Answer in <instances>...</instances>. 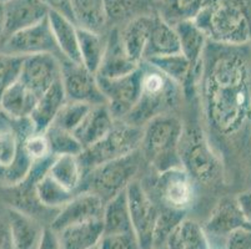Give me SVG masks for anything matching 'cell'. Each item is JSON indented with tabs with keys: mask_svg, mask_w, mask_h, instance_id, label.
I'll list each match as a JSON object with an SVG mask.
<instances>
[{
	"mask_svg": "<svg viewBox=\"0 0 251 249\" xmlns=\"http://www.w3.org/2000/svg\"><path fill=\"white\" fill-rule=\"evenodd\" d=\"M204 109L210 127L224 137L251 129L250 45L209 41L201 72Z\"/></svg>",
	"mask_w": 251,
	"mask_h": 249,
	"instance_id": "cell-1",
	"label": "cell"
},
{
	"mask_svg": "<svg viewBox=\"0 0 251 249\" xmlns=\"http://www.w3.org/2000/svg\"><path fill=\"white\" fill-rule=\"evenodd\" d=\"M193 20L211 43L251 44V0H211Z\"/></svg>",
	"mask_w": 251,
	"mask_h": 249,
	"instance_id": "cell-2",
	"label": "cell"
},
{
	"mask_svg": "<svg viewBox=\"0 0 251 249\" xmlns=\"http://www.w3.org/2000/svg\"><path fill=\"white\" fill-rule=\"evenodd\" d=\"M184 125L176 116H157L143 127L140 152L156 173L182 167L180 157Z\"/></svg>",
	"mask_w": 251,
	"mask_h": 249,
	"instance_id": "cell-3",
	"label": "cell"
},
{
	"mask_svg": "<svg viewBox=\"0 0 251 249\" xmlns=\"http://www.w3.org/2000/svg\"><path fill=\"white\" fill-rule=\"evenodd\" d=\"M140 65L143 68L140 97L124 121L134 126L144 127L152 118L170 113L177 106L182 88L147 61Z\"/></svg>",
	"mask_w": 251,
	"mask_h": 249,
	"instance_id": "cell-4",
	"label": "cell"
},
{
	"mask_svg": "<svg viewBox=\"0 0 251 249\" xmlns=\"http://www.w3.org/2000/svg\"><path fill=\"white\" fill-rule=\"evenodd\" d=\"M182 167L196 181L210 186L223 176V163L200 127H185L180 142Z\"/></svg>",
	"mask_w": 251,
	"mask_h": 249,
	"instance_id": "cell-5",
	"label": "cell"
},
{
	"mask_svg": "<svg viewBox=\"0 0 251 249\" xmlns=\"http://www.w3.org/2000/svg\"><path fill=\"white\" fill-rule=\"evenodd\" d=\"M141 158L144 157L139 150L127 156L100 164L85 173L79 191L93 192L106 203L125 191L135 180L136 173L140 170Z\"/></svg>",
	"mask_w": 251,
	"mask_h": 249,
	"instance_id": "cell-6",
	"label": "cell"
},
{
	"mask_svg": "<svg viewBox=\"0 0 251 249\" xmlns=\"http://www.w3.org/2000/svg\"><path fill=\"white\" fill-rule=\"evenodd\" d=\"M143 127L130 125L124 120H116L108 135L94 145L84 148L79 155L85 173L100 164L127 156L140 150Z\"/></svg>",
	"mask_w": 251,
	"mask_h": 249,
	"instance_id": "cell-7",
	"label": "cell"
},
{
	"mask_svg": "<svg viewBox=\"0 0 251 249\" xmlns=\"http://www.w3.org/2000/svg\"><path fill=\"white\" fill-rule=\"evenodd\" d=\"M196 181L184 167L157 173L155 193L164 208L186 212L196 200Z\"/></svg>",
	"mask_w": 251,
	"mask_h": 249,
	"instance_id": "cell-8",
	"label": "cell"
},
{
	"mask_svg": "<svg viewBox=\"0 0 251 249\" xmlns=\"http://www.w3.org/2000/svg\"><path fill=\"white\" fill-rule=\"evenodd\" d=\"M126 196L133 230L141 249H154V230L160 208H157L149 192L136 180L127 186Z\"/></svg>",
	"mask_w": 251,
	"mask_h": 249,
	"instance_id": "cell-9",
	"label": "cell"
},
{
	"mask_svg": "<svg viewBox=\"0 0 251 249\" xmlns=\"http://www.w3.org/2000/svg\"><path fill=\"white\" fill-rule=\"evenodd\" d=\"M98 82L106 99V105L115 120H124L138 104L141 93V65L131 74L115 79L98 76Z\"/></svg>",
	"mask_w": 251,
	"mask_h": 249,
	"instance_id": "cell-10",
	"label": "cell"
},
{
	"mask_svg": "<svg viewBox=\"0 0 251 249\" xmlns=\"http://www.w3.org/2000/svg\"><path fill=\"white\" fill-rule=\"evenodd\" d=\"M61 84L68 101L84 102L90 106L106 105V99L98 82L97 74L83 64L60 59Z\"/></svg>",
	"mask_w": 251,
	"mask_h": 249,
	"instance_id": "cell-11",
	"label": "cell"
},
{
	"mask_svg": "<svg viewBox=\"0 0 251 249\" xmlns=\"http://www.w3.org/2000/svg\"><path fill=\"white\" fill-rule=\"evenodd\" d=\"M0 52L19 56H31L39 54H52L61 58L56 41L52 35L49 19L18 31L9 36L0 46Z\"/></svg>",
	"mask_w": 251,
	"mask_h": 249,
	"instance_id": "cell-12",
	"label": "cell"
},
{
	"mask_svg": "<svg viewBox=\"0 0 251 249\" xmlns=\"http://www.w3.org/2000/svg\"><path fill=\"white\" fill-rule=\"evenodd\" d=\"M61 80V63L52 54L25 56L19 81L39 97Z\"/></svg>",
	"mask_w": 251,
	"mask_h": 249,
	"instance_id": "cell-13",
	"label": "cell"
},
{
	"mask_svg": "<svg viewBox=\"0 0 251 249\" xmlns=\"http://www.w3.org/2000/svg\"><path fill=\"white\" fill-rule=\"evenodd\" d=\"M104 205V201L93 192L79 191L67 204L59 209L49 227L59 233L70 226L101 219Z\"/></svg>",
	"mask_w": 251,
	"mask_h": 249,
	"instance_id": "cell-14",
	"label": "cell"
},
{
	"mask_svg": "<svg viewBox=\"0 0 251 249\" xmlns=\"http://www.w3.org/2000/svg\"><path fill=\"white\" fill-rule=\"evenodd\" d=\"M1 5L4 17L3 43L13 34L47 19L50 11L44 0H9Z\"/></svg>",
	"mask_w": 251,
	"mask_h": 249,
	"instance_id": "cell-15",
	"label": "cell"
},
{
	"mask_svg": "<svg viewBox=\"0 0 251 249\" xmlns=\"http://www.w3.org/2000/svg\"><path fill=\"white\" fill-rule=\"evenodd\" d=\"M139 66L140 64L135 63L127 55L123 44L120 29L111 27L110 33L106 36V46H105L104 56H102L97 76L104 77V79L122 77L135 71Z\"/></svg>",
	"mask_w": 251,
	"mask_h": 249,
	"instance_id": "cell-16",
	"label": "cell"
},
{
	"mask_svg": "<svg viewBox=\"0 0 251 249\" xmlns=\"http://www.w3.org/2000/svg\"><path fill=\"white\" fill-rule=\"evenodd\" d=\"M240 228H251L241 213L236 198L225 197L219 201L207 219L204 229L207 236L225 237Z\"/></svg>",
	"mask_w": 251,
	"mask_h": 249,
	"instance_id": "cell-17",
	"label": "cell"
},
{
	"mask_svg": "<svg viewBox=\"0 0 251 249\" xmlns=\"http://www.w3.org/2000/svg\"><path fill=\"white\" fill-rule=\"evenodd\" d=\"M179 38L180 52L188 59L194 71L201 76L202 63L209 39L193 19L180 20L174 24Z\"/></svg>",
	"mask_w": 251,
	"mask_h": 249,
	"instance_id": "cell-18",
	"label": "cell"
},
{
	"mask_svg": "<svg viewBox=\"0 0 251 249\" xmlns=\"http://www.w3.org/2000/svg\"><path fill=\"white\" fill-rule=\"evenodd\" d=\"M65 102H67V95L60 80L40 96L35 109L33 110L29 120L34 132L45 134V131L54 123Z\"/></svg>",
	"mask_w": 251,
	"mask_h": 249,
	"instance_id": "cell-19",
	"label": "cell"
},
{
	"mask_svg": "<svg viewBox=\"0 0 251 249\" xmlns=\"http://www.w3.org/2000/svg\"><path fill=\"white\" fill-rule=\"evenodd\" d=\"M48 19H49L52 35L56 41L61 58L68 59L74 63H80L76 23L55 10L49 11Z\"/></svg>",
	"mask_w": 251,
	"mask_h": 249,
	"instance_id": "cell-20",
	"label": "cell"
},
{
	"mask_svg": "<svg viewBox=\"0 0 251 249\" xmlns=\"http://www.w3.org/2000/svg\"><path fill=\"white\" fill-rule=\"evenodd\" d=\"M177 52H180V44L175 26L156 13L152 19L151 33L144 55V61Z\"/></svg>",
	"mask_w": 251,
	"mask_h": 249,
	"instance_id": "cell-21",
	"label": "cell"
},
{
	"mask_svg": "<svg viewBox=\"0 0 251 249\" xmlns=\"http://www.w3.org/2000/svg\"><path fill=\"white\" fill-rule=\"evenodd\" d=\"M115 121L108 105L93 106L80 123V126L74 131V135L80 141L84 148H86L101 140L105 135H108L113 129Z\"/></svg>",
	"mask_w": 251,
	"mask_h": 249,
	"instance_id": "cell-22",
	"label": "cell"
},
{
	"mask_svg": "<svg viewBox=\"0 0 251 249\" xmlns=\"http://www.w3.org/2000/svg\"><path fill=\"white\" fill-rule=\"evenodd\" d=\"M145 61L157 68L160 72H163L169 79L176 82L177 85L181 86L184 92L193 90L196 80L201 77L194 71L191 64L181 52L152 58Z\"/></svg>",
	"mask_w": 251,
	"mask_h": 249,
	"instance_id": "cell-23",
	"label": "cell"
},
{
	"mask_svg": "<svg viewBox=\"0 0 251 249\" xmlns=\"http://www.w3.org/2000/svg\"><path fill=\"white\" fill-rule=\"evenodd\" d=\"M154 15L155 14L135 18L126 23L120 30L123 44H124L127 55L138 64H141L144 61V55H145L150 33H151Z\"/></svg>",
	"mask_w": 251,
	"mask_h": 249,
	"instance_id": "cell-24",
	"label": "cell"
},
{
	"mask_svg": "<svg viewBox=\"0 0 251 249\" xmlns=\"http://www.w3.org/2000/svg\"><path fill=\"white\" fill-rule=\"evenodd\" d=\"M38 95L18 80L0 99V110L9 120H24L30 117L39 101Z\"/></svg>",
	"mask_w": 251,
	"mask_h": 249,
	"instance_id": "cell-25",
	"label": "cell"
},
{
	"mask_svg": "<svg viewBox=\"0 0 251 249\" xmlns=\"http://www.w3.org/2000/svg\"><path fill=\"white\" fill-rule=\"evenodd\" d=\"M58 233V232H56ZM63 249H91L97 247L104 236L102 219L70 226L58 233Z\"/></svg>",
	"mask_w": 251,
	"mask_h": 249,
	"instance_id": "cell-26",
	"label": "cell"
},
{
	"mask_svg": "<svg viewBox=\"0 0 251 249\" xmlns=\"http://www.w3.org/2000/svg\"><path fill=\"white\" fill-rule=\"evenodd\" d=\"M14 249H38L44 228L34 217L13 208L8 212Z\"/></svg>",
	"mask_w": 251,
	"mask_h": 249,
	"instance_id": "cell-27",
	"label": "cell"
},
{
	"mask_svg": "<svg viewBox=\"0 0 251 249\" xmlns=\"http://www.w3.org/2000/svg\"><path fill=\"white\" fill-rule=\"evenodd\" d=\"M105 25L118 27L141 15H152L151 3L149 0H102Z\"/></svg>",
	"mask_w": 251,
	"mask_h": 249,
	"instance_id": "cell-28",
	"label": "cell"
},
{
	"mask_svg": "<svg viewBox=\"0 0 251 249\" xmlns=\"http://www.w3.org/2000/svg\"><path fill=\"white\" fill-rule=\"evenodd\" d=\"M101 219L104 225V234L134 232L126 189L105 203Z\"/></svg>",
	"mask_w": 251,
	"mask_h": 249,
	"instance_id": "cell-29",
	"label": "cell"
},
{
	"mask_svg": "<svg viewBox=\"0 0 251 249\" xmlns=\"http://www.w3.org/2000/svg\"><path fill=\"white\" fill-rule=\"evenodd\" d=\"M168 249H213L204 227L185 218L166 242Z\"/></svg>",
	"mask_w": 251,
	"mask_h": 249,
	"instance_id": "cell-30",
	"label": "cell"
},
{
	"mask_svg": "<svg viewBox=\"0 0 251 249\" xmlns=\"http://www.w3.org/2000/svg\"><path fill=\"white\" fill-rule=\"evenodd\" d=\"M77 39L80 63L91 72L98 74L106 46V38H104L99 31L77 26Z\"/></svg>",
	"mask_w": 251,
	"mask_h": 249,
	"instance_id": "cell-31",
	"label": "cell"
},
{
	"mask_svg": "<svg viewBox=\"0 0 251 249\" xmlns=\"http://www.w3.org/2000/svg\"><path fill=\"white\" fill-rule=\"evenodd\" d=\"M49 175L69 191L77 192L83 183L85 171L79 156L67 155L54 157V161L49 168Z\"/></svg>",
	"mask_w": 251,
	"mask_h": 249,
	"instance_id": "cell-32",
	"label": "cell"
},
{
	"mask_svg": "<svg viewBox=\"0 0 251 249\" xmlns=\"http://www.w3.org/2000/svg\"><path fill=\"white\" fill-rule=\"evenodd\" d=\"M75 193L76 192L69 191L63 184L55 181L49 172L40 178L35 186V196L40 204L52 211H59L74 197Z\"/></svg>",
	"mask_w": 251,
	"mask_h": 249,
	"instance_id": "cell-33",
	"label": "cell"
},
{
	"mask_svg": "<svg viewBox=\"0 0 251 249\" xmlns=\"http://www.w3.org/2000/svg\"><path fill=\"white\" fill-rule=\"evenodd\" d=\"M160 15L174 25L180 20L194 18L211 1V0H160Z\"/></svg>",
	"mask_w": 251,
	"mask_h": 249,
	"instance_id": "cell-34",
	"label": "cell"
},
{
	"mask_svg": "<svg viewBox=\"0 0 251 249\" xmlns=\"http://www.w3.org/2000/svg\"><path fill=\"white\" fill-rule=\"evenodd\" d=\"M45 136L52 156H79L84 151V146L73 132L60 129L55 125H51L45 131Z\"/></svg>",
	"mask_w": 251,
	"mask_h": 249,
	"instance_id": "cell-35",
	"label": "cell"
},
{
	"mask_svg": "<svg viewBox=\"0 0 251 249\" xmlns=\"http://www.w3.org/2000/svg\"><path fill=\"white\" fill-rule=\"evenodd\" d=\"M77 26L100 31L105 25L102 0H70Z\"/></svg>",
	"mask_w": 251,
	"mask_h": 249,
	"instance_id": "cell-36",
	"label": "cell"
},
{
	"mask_svg": "<svg viewBox=\"0 0 251 249\" xmlns=\"http://www.w3.org/2000/svg\"><path fill=\"white\" fill-rule=\"evenodd\" d=\"M185 212L173 211V209L164 208L159 211L156 225L154 230V248L166 247L169 237L176 229L177 226L185 219Z\"/></svg>",
	"mask_w": 251,
	"mask_h": 249,
	"instance_id": "cell-37",
	"label": "cell"
},
{
	"mask_svg": "<svg viewBox=\"0 0 251 249\" xmlns=\"http://www.w3.org/2000/svg\"><path fill=\"white\" fill-rule=\"evenodd\" d=\"M91 107L93 106L84 104V102L68 101L67 100L52 125L74 134L75 130L80 126V123L89 113Z\"/></svg>",
	"mask_w": 251,
	"mask_h": 249,
	"instance_id": "cell-38",
	"label": "cell"
},
{
	"mask_svg": "<svg viewBox=\"0 0 251 249\" xmlns=\"http://www.w3.org/2000/svg\"><path fill=\"white\" fill-rule=\"evenodd\" d=\"M25 56L0 52V99L19 80Z\"/></svg>",
	"mask_w": 251,
	"mask_h": 249,
	"instance_id": "cell-39",
	"label": "cell"
},
{
	"mask_svg": "<svg viewBox=\"0 0 251 249\" xmlns=\"http://www.w3.org/2000/svg\"><path fill=\"white\" fill-rule=\"evenodd\" d=\"M20 136L13 127L0 130V166H9L17 157Z\"/></svg>",
	"mask_w": 251,
	"mask_h": 249,
	"instance_id": "cell-40",
	"label": "cell"
},
{
	"mask_svg": "<svg viewBox=\"0 0 251 249\" xmlns=\"http://www.w3.org/2000/svg\"><path fill=\"white\" fill-rule=\"evenodd\" d=\"M22 140L24 150L26 151V154L30 156L34 162L51 156L49 142H48L45 134L31 132L29 135H23Z\"/></svg>",
	"mask_w": 251,
	"mask_h": 249,
	"instance_id": "cell-41",
	"label": "cell"
},
{
	"mask_svg": "<svg viewBox=\"0 0 251 249\" xmlns=\"http://www.w3.org/2000/svg\"><path fill=\"white\" fill-rule=\"evenodd\" d=\"M99 249H141L140 242L134 232L104 234Z\"/></svg>",
	"mask_w": 251,
	"mask_h": 249,
	"instance_id": "cell-42",
	"label": "cell"
},
{
	"mask_svg": "<svg viewBox=\"0 0 251 249\" xmlns=\"http://www.w3.org/2000/svg\"><path fill=\"white\" fill-rule=\"evenodd\" d=\"M225 249H251V228H240L226 237Z\"/></svg>",
	"mask_w": 251,
	"mask_h": 249,
	"instance_id": "cell-43",
	"label": "cell"
},
{
	"mask_svg": "<svg viewBox=\"0 0 251 249\" xmlns=\"http://www.w3.org/2000/svg\"><path fill=\"white\" fill-rule=\"evenodd\" d=\"M38 249H63L58 233L50 227L44 228L42 239L39 242Z\"/></svg>",
	"mask_w": 251,
	"mask_h": 249,
	"instance_id": "cell-44",
	"label": "cell"
},
{
	"mask_svg": "<svg viewBox=\"0 0 251 249\" xmlns=\"http://www.w3.org/2000/svg\"><path fill=\"white\" fill-rule=\"evenodd\" d=\"M0 249H14L9 218H0Z\"/></svg>",
	"mask_w": 251,
	"mask_h": 249,
	"instance_id": "cell-45",
	"label": "cell"
},
{
	"mask_svg": "<svg viewBox=\"0 0 251 249\" xmlns=\"http://www.w3.org/2000/svg\"><path fill=\"white\" fill-rule=\"evenodd\" d=\"M45 4L50 8V10H55L58 13H61L65 17L70 18L72 20H75L74 11H73V5L70 0H44Z\"/></svg>",
	"mask_w": 251,
	"mask_h": 249,
	"instance_id": "cell-46",
	"label": "cell"
},
{
	"mask_svg": "<svg viewBox=\"0 0 251 249\" xmlns=\"http://www.w3.org/2000/svg\"><path fill=\"white\" fill-rule=\"evenodd\" d=\"M236 202L246 222L251 226V189L240 192L236 196Z\"/></svg>",
	"mask_w": 251,
	"mask_h": 249,
	"instance_id": "cell-47",
	"label": "cell"
},
{
	"mask_svg": "<svg viewBox=\"0 0 251 249\" xmlns=\"http://www.w3.org/2000/svg\"><path fill=\"white\" fill-rule=\"evenodd\" d=\"M9 127H10V120L0 110V130L9 129Z\"/></svg>",
	"mask_w": 251,
	"mask_h": 249,
	"instance_id": "cell-48",
	"label": "cell"
},
{
	"mask_svg": "<svg viewBox=\"0 0 251 249\" xmlns=\"http://www.w3.org/2000/svg\"><path fill=\"white\" fill-rule=\"evenodd\" d=\"M3 29H4V17H3V5L0 4V46L3 43Z\"/></svg>",
	"mask_w": 251,
	"mask_h": 249,
	"instance_id": "cell-49",
	"label": "cell"
},
{
	"mask_svg": "<svg viewBox=\"0 0 251 249\" xmlns=\"http://www.w3.org/2000/svg\"><path fill=\"white\" fill-rule=\"evenodd\" d=\"M6 1H9V0H0V4H5Z\"/></svg>",
	"mask_w": 251,
	"mask_h": 249,
	"instance_id": "cell-50",
	"label": "cell"
},
{
	"mask_svg": "<svg viewBox=\"0 0 251 249\" xmlns=\"http://www.w3.org/2000/svg\"><path fill=\"white\" fill-rule=\"evenodd\" d=\"M154 249H168L166 247H161V248H154Z\"/></svg>",
	"mask_w": 251,
	"mask_h": 249,
	"instance_id": "cell-51",
	"label": "cell"
},
{
	"mask_svg": "<svg viewBox=\"0 0 251 249\" xmlns=\"http://www.w3.org/2000/svg\"><path fill=\"white\" fill-rule=\"evenodd\" d=\"M91 249H99V244H98L97 247H94V248H91Z\"/></svg>",
	"mask_w": 251,
	"mask_h": 249,
	"instance_id": "cell-52",
	"label": "cell"
},
{
	"mask_svg": "<svg viewBox=\"0 0 251 249\" xmlns=\"http://www.w3.org/2000/svg\"><path fill=\"white\" fill-rule=\"evenodd\" d=\"M250 49H251V44H250Z\"/></svg>",
	"mask_w": 251,
	"mask_h": 249,
	"instance_id": "cell-53",
	"label": "cell"
}]
</instances>
